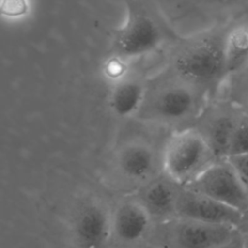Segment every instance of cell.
I'll return each mask as SVG.
<instances>
[{
    "instance_id": "6da1fadb",
    "label": "cell",
    "mask_w": 248,
    "mask_h": 248,
    "mask_svg": "<svg viewBox=\"0 0 248 248\" xmlns=\"http://www.w3.org/2000/svg\"><path fill=\"white\" fill-rule=\"evenodd\" d=\"M225 30L204 31L188 40L173 60L179 78L202 93H210L229 78L224 58Z\"/></svg>"
},
{
    "instance_id": "7a4b0ae2",
    "label": "cell",
    "mask_w": 248,
    "mask_h": 248,
    "mask_svg": "<svg viewBox=\"0 0 248 248\" xmlns=\"http://www.w3.org/2000/svg\"><path fill=\"white\" fill-rule=\"evenodd\" d=\"M215 161L203 133L187 128L174 132L167 140L162 168L170 181L186 187Z\"/></svg>"
},
{
    "instance_id": "3957f363",
    "label": "cell",
    "mask_w": 248,
    "mask_h": 248,
    "mask_svg": "<svg viewBox=\"0 0 248 248\" xmlns=\"http://www.w3.org/2000/svg\"><path fill=\"white\" fill-rule=\"evenodd\" d=\"M162 41V30L154 18L127 1L126 16L113 36L112 53L126 59L142 56L157 49Z\"/></svg>"
},
{
    "instance_id": "277c9868",
    "label": "cell",
    "mask_w": 248,
    "mask_h": 248,
    "mask_svg": "<svg viewBox=\"0 0 248 248\" xmlns=\"http://www.w3.org/2000/svg\"><path fill=\"white\" fill-rule=\"evenodd\" d=\"M186 187L242 213L248 210V192L227 159L213 162Z\"/></svg>"
},
{
    "instance_id": "5b68a950",
    "label": "cell",
    "mask_w": 248,
    "mask_h": 248,
    "mask_svg": "<svg viewBox=\"0 0 248 248\" xmlns=\"http://www.w3.org/2000/svg\"><path fill=\"white\" fill-rule=\"evenodd\" d=\"M176 216L180 219L237 227L244 213L184 187L178 191Z\"/></svg>"
},
{
    "instance_id": "8992f818",
    "label": "cell",
    "mask_w": 248,
    "mask_h": 248,
    "mask_svg": "<svg viewBox=\"0 0 248 248\" xmlns=\"http://www.w3.org/2000/svg\"><path fill=\"white\" fill-rule=\"evenodd\" d=\"M72 230L78 248H106L112 235V213L98 202H87L76 212Z\"/></svg>"
},
{
    "instance_id": "52a82bcc",
    "label": "cell",
    "mask_w": 248,
    "mask_h": 248,
    "mask_svg": "<svg viewBox=\"0 0 248 248\" xmlns=\"http://www.w3.org/2000/svg\"><path fill=\"white\" fill-rule=\"evenodd\" d=\"M200 93L202 92L181 80L163 88L156 95L151 104V112L164 122L183 121L197 110Z\"/></svg>"
},
{
    "instance_id": "ba28073f",
    "label": "cell",
    "mask_w": 248,
    "mask_h": 248,
    "mask_svg": "<svg viewBox=\"0 0 248 248\" xmlns=\"http://www.w3.org/2000/svg\"><path fill=\"white\" fill-rule=\"evenodd\" d=\"M172 229L173 248H216L238 232L233 226L180 218Z\"/></svg>"
},
{
    "instance_id": "9c48e42d",
    "label": "cell",
    "mask_w": 248,
    "mask_h": 248,
    "mask_svg": "<svg viewBox=\"0 0 248 248\" xmlns=\"http://www.w3.org/2000/svg\"><path fill=\"white\" fill-rule=\"evenodd\" d=\"M152 216L140 201H127L112 212V235L125 244L140 242L147 234Z\"/></svg>"
},
{
    "instance_id": "30bf717a",
    "label": "cell",
    "mask_w": 248,
    "mask_h": 248,
    "mask_svg": "<svg viewBox=\"0 0 248 248\" xmlns=\"http://www.w3.org/2000/svg\"><path fill=\"white\" fill-rule=\"evenodd\" d=\"M116 166L120 173L132 181L148 179L156 168V155L151 145L140 140H132L119 149Z\"/></svg>"
},
{
    "instance_id": "8fae6325",
    "label": "cell",
    "mask_w": 248,
    "mask_h": 248,
    "mask_svg": "<svg viewBox=\"0 0 248 248\" xmlns=\"http://www.w3.org/2000/svg\"><path fill=\"white\" fill-rule=\"evenodd\" d=\"M146 97L144 84L137 79L127 77L112 84L108 96L110 111L118 118H130L142 108Z\"/></svg>"
},
{
    "instance_id": "7c38bea8",
    "label": "cell",
    "mask_w": 248,
    "mask_h": 248,
    "mask_svg": "<svg viewBox=\"0 0 248 248\" xmlns=\"http://www.w3.org/2000/svg\"><path fill=\"white\" fill-rule=\"evenodd\" d=\"M224 58L229 78L248 69V21L237 22L225 30Z\"/></svg>"
},
{
    "instance_id": "4fadbf2b",
    "label": "cell",
    "mask_w": 248,
    "mask_h": 248,
    "mask_svg": "<svg viewBox=\"0 0 248 248\" xmlns=\"http://www.w3.org/2000/svg\"><path fill=\"white\" fill-rule=\"evenodd\" d=\"M174 184L169 179V182L158 180L151 183L144 191L140 201L147 208L152 218H169L176 216V204L178 191L173 187Z\"/></svg>"
},
{
    "instance_id": "5bb4252c",
    "label": "cell",
    "mask_w": 248,
    "mask_h": 248,
    "mask_svg": "<svg viewBox=\"0 0 248 248\" xmlns=\"http://www.w3.org/2000/svg\"><path fill=\"white\" fill-rule=\"evenodd\" d=\"M236 122L237 118L232 115H218L210 122L207 133L203 134L216 160H224L229 157Z\"/></svg>"
},
{
    "instance_id": "9a60e30c",
    "label": "cell",
    "mask_w": 248,
    "mask_h": 248,
    "mask_svg": "<svg viewBox=\"0 0 248 248\" xmlns=\"http://www.w3.org/2000/svg\"><path fill=\"white\" fill-rule=\"evenodd\" d=\"M126 58L111 53L103 64V73L106 78L112 82V84L126 78L128 77V63Z\"/></svg>"
},
{
    "instance_id": "2e32d148",
    "label": "cell",
    "mask_w": 248,
    "mask_h": 248,
    "mask_svg": "<svg viewBox=\"0 0 248 248\" xmlns=\"http://www.w3.org/2000/svg\"><path fill=\"white\" fill-rule=\"evenodd\" d=\"M241 153H248V116L237 119L229 156Z\"/></svg>"
},
{
    "instance_id": "e0dca14e",
    "label": "cell",
    "mask_w": 248,
    "mask_h": 248,
    "mask_svg": "<svg viewBox=\"0 0 248 248\" xmlns=\"http://www.w3.org/2000/svg\"><path fill=\"white\" fill-rule=\"evenodd\" d=\"M29 0H0V12L7 19H19L28 15Z\"/></svg>"
},
{
    "instance_id": "ac0fdd59",
    "label": "cell",
    "mask_w": 248,
    "mask_h": 248,
    "mask_svg": "<svg viewBox=\"0 0 248 248\" xmlns=\"http://www.w3.org/2000/svg\"><path fill=\"white\" fill-rule=\"evenodd\" d=\"M242 185L248 192V153L234 154L227 158Z\"/></svg>"
},
{
    "instance_id": "d6986e66",
    "label": "cell",
    "mask_w": 248,
    "mask_h": 248,
    "mask_svg": "<svg viewBox=\"0 0 248 248\" xmlns=\"http://www.w3.org/2000/svg\"><path fill=\"white\" fill-rule=\"evenodd\" d=\"M216 248H247V244L241 233L237 232L232 238H230L229 240L222 243Z\"/></svg>"
},
{
    "instance_id": "ffe728a7",
    "label": "cell",
    "mask_w": 248,
    "mask_h": 248,
    "mask_svg": "<svg viewBox=\"0 0 248 248\" xmlns=\"http://www.w3.org/2000/svg\"><path fill=\"white\" fill-rule=\"evenodd\" d=\"M212 2L219 4V5H232V4H236L242 0H211Z\"/></svg>"
},
{
    "instance_id": "44dd1931",
    "label": "cell",
    "mask_w": 248,
    "mask_h": 248,
    "mask_svg": "<svg viewBox=\"0 0 248 248\" xmlns=\"http://www.w3.org/2000/svg\"><path fill=\"white\" fill-rule=\"evenodd\" d=\"M247 248H248V245H247Z\"/></svg>"
}]
</instances>
